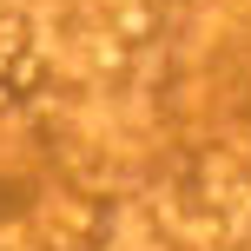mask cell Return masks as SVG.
<instances>
[{"label": "cell", "instance_id": "1", "mask_svg": "<svg viewBox=\"0 0 251 251\" xmlns=\"http://www.w3.org/2000/svg\"><path fill=\"white\" fill-rule=\"evenodd\" d=\"M212 251H251V245H238V238H225V245H212Z\"/></svg>", "mask_w": 251, "mask_h": 251}]
</instances>
